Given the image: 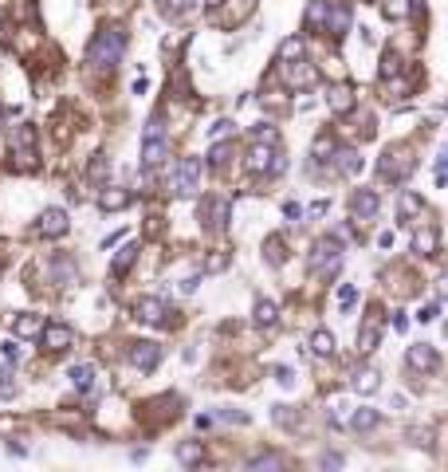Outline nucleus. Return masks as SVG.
Returning <instances> with one entry per match:
<instances>
[{
  "mask_svg": "<svg viewBox=\"0 0 448 472\" xmlns=\"http://www.w3.org/2000/svg\"><path fill=\"white\" fill-rule=\"evenodd\" d=\"M4 378H8V370H4V366H0V382H4Z\"/></svg>",
  "mask_w": 448,
  "mask_h": 472,
  "instance_id": "nucleus-52",
  "label": "nucleus"
},
{
  "mask_svg": "<svg viewBox=\"0 0 448 472\" xmlns=\"http://www.w3.org/2000/svg\"><path fill=\"white\" fill-rule=\"evenodd\" d=\"M229 130H232V122H217V126H212V138H224Z\"/></svg>",
  "mask_w": 448,
  "mask_h": 472,
  "instance_id": "nucleus-46",
  "label": "nucleus"
},
{
  "mask_svg": "<svg viewBox=\"0 0 448 472\" xmlns=\"http://www.w3.org/2000/svg\"><path fill=\"white\" fill-rule=\"evenodd\" d=\"M421 209H425V201H421L417 193H401V221H413Z\"/></svg>",
  "mask_w": 448,
  "mask_h": 472,
  "instance_id": "nucleus-31",
  "label": "nucleus"
},
{
  "mask_svg": "<svg viewBox=\"0 0 448 472\" xmlns=\"http://www.w3.org/2000/svg\"><path fill=\"white\" fill-rule=\"evenodd\" d=\"M193 4H197V0H161V12L173 16V20H181V16H189L193 12Z\"/></svg>",
  "mask_w": 448,
  "mask_h": 472,
  "instance_id": "nucleus-30",
  "label": "nucleus"
},
{
  "mask_svg": "<svg viewBox=\"0 0 448 472\" xmlns=\"http://www.w3.org/2000/svg\"><path fill=\"white\" fill-rule=\"evenodd\" d=\"M134 315H138L142 323H154V327H158V323H165V299H158V295H146V299H138L134 303Z\"/></svg>",
  "mask_w": 448,
  "mask_h": 472,
  "instance_id": "nucleus-10",
  "label": "nucleus"
},
{
  "mask_svg": "<svg viewBox=\"0 0 448 472\" xmlns=\"http://www.w3.org/2000/svg\"><path fill=\"white\" fill-rule=\"evenodd\" d=\"M0 119H4V107H0Z\"/></svg>",
  "mask_w": 448,
  "mask_h": 472,
  "instance_id": "nucleus-53",
  "label": "nucleus"
},
{
  "mask_svg": "<svg viewBox=\"0 0 448 472\" xmlns=\"http://www.w3.org/2000/svg\"><path fill=\"white\" fill-rule=\"evenodd\" d=\"M161 158H165V122L154 114L146 122V134H142V166L154 170V166H161Z\"/></svg>",
  "mask_w": 448,
  "mask_h": 472,
  "instance_id": "nucleus-2",
  "label": "nucleus"
},
{
  "mask_svg": "<svg viewBox=\"0 0 448 472\" xmlns=\"http://www.w3.org/2000/svg\"><path fill=\"white\" fill-rule=\"evenodd\" d=\"M197 283H201V276H189V280H181V292H197Z\"/></svg>",
  "mask_w": 448,
  "mask_h": 472,
  "instance_id": "nucleus-47",
  "label": "nucleus"
},
{
  "mask_svg": "<svg viewBox=\"0 0 448 472\" xmlns=\"http://www.w3.org/2000/svg\"><path fill=\"white\" fill-rule=\"evenodd\" d=\"M40 342H43V351H67L71 342H75V331H71L67 323H43V331H40Z\"/></svg>",
  "mask_w": 448,
  "mask_h": 472,
  "instance_id": "nucleus-6",
  "label": "nucleus"
},
{
  "mask_svg": "<svg viewBox=\"0 0 448 472\" xmlns=\"http://www.w3.org/2000/svg\"><path fill=\"white\" fill-rule=\"evenodd\" d=\"M283 170V158L276 154V142H252L248 150V173H279Z\"/></svg>",
  "mask_w": 448,
  "mask_h": 472,
  "instance_id": "nucleus-4",
  "label": "nucleus"
},
{
  "mask_svg": "<svg viewBox=\"0 0 448 472\" xmlns=\"http://www.w3.org/2000/svg\"><path fill=\"white\" fill-rule=\"evenodd\" d=\"M130 362H134L138 370H154L161 362V346L158 342H134V346H130Z\"/></svg>",
  "mask_w": 448,
  "mask_h": 472,
  "instance_id": "nucleus-11",
  "label": "nucleus"
},
{
  "mask_svg": "<svg viewBox=\"0 0 448 472\" xmlns=\"http://www.w3.org/2000/svg\"><path fill=\"white\" fill-rule=\"evenodd\" d=\"M283 213H287L291 221H299V217H303V205H295V201H287L283 205Z\"/></svg>",
  "mask_w": 448,
  "mask_h": 472,
  "instance_id": "nucleus-44",
  "label": "nucleus"
},
{
  "mask_svg": "<svg viewBox=\"0 0 448 472\" xmlns=\"http://www.w3.org/2000/svg\"><path fill=\"white\" fill-rule=\"evenodd\" d=\"M12 429V417H0V433H8Z\"/></svg>",
  "mask_w": 448,
  "mask_h": 472,
  "instance_id": "nucleus-49",
  "label": "nucleus"
},
{
  "mask_svg": "<svg viewBox=\"0 0 448 472\" xmlns=\"http://www.w3.org/2000/svg\"><path fill=\"white\" fill-rule=\"evenodd\" d=\"M130 205V189H122V185H102L99 189V209L102 213H118Z\"/></svg>",
  "mask_w": 448,
  "mask_h": 472,
  "instance_id": "nucleus-14",
  "label": "nucleus"
},
{
  "mask_svg": "<svg viewBox=\"0 0 448 472\" xmlns=\"http://www.w3.org/2000/svg\"><path fill=\"white\" fill-rule=\"evenodd\" d=\"M334 166H339V173H346V177H354V173L362 170V158H358V150H350V146H334Z\"/></svg>",
  "mask_w": 448,
  "mask_h": 472,
  "instance_id": "nucleus-20",
  "label": "nucleus"
},
{
  "mask_svg": "<svg viewBox=\"0 0 448 472\" xmlns=\"http://www.w3.org/2000/svg\"><path fill=\"white\" fill-rule=\"evenodd\" d=\"M252 468H283V464H287V461H283V457H276V452H259V457H252Z\"/></svg>",
  "mask_w": 448,
  "mask_h": 472,
  "instance_id": "nucleus-35",
  "label": "nucleus"
},
{
  "mask_svg": "<svg viewBox=\"0 0 448 472\" xmlns=\"http://www.w3.org/2000/svg\"><path fill=\"white\" fill-rule=\"evenodd\" d=\"M134 260H138V244H122V248L114 252V260H110V276H122Z\"/></svg>",
  "mask_w": 448,
  "mask_h": 472,
  "instance_id": "nucleus-23",
  "label": "nucleus"
},
{
  "mask_svg": "<svg viewBox=\"0 0 448 472\" xmlns=\"http://www.w3.org/2000/svg\"><path fill=\"white\" fill-rule=\"evenodd\" d=\"M323 16H327V4H323V0H315V4H311V12H307V20H311V24H319Z\"/></svg>",
  "mask_w": 448,
  "mask_h": 472,
  "instance_id": "nucleus-39",
  "label": "nucleus"
},
{
  "mask_svg": "<svg viewBox=\"0 0 448 472\" xmlns=\"http://www.w3.org/2000/svg\"><path fill=\"white\" fill-rule=\"evenodd\" d=\"M271 264H283V241L271 236Z\"/></svg>",
  "mask_w": 448,
  "mask_h": 472,
  "instance_id": "nucleus-41",
  "label": "nucleus"
},
{
  "mask_svg": "<svg viewBox=\"0 0 448 472\" xmlns=\"http://www.w3.org/2000/svg\"><path fill=\"white\" fill-rule=\"evenodd\" d=\"M201 217H209V229H224L229 224V201H209L201 209Z\"/></svg>",
  "mask_w": 448,
  "mask_h": 472,
  "instance_id": "nucleus-24",
  "label": "nucleus"
},
{
  "mask_svg": "<svg viewBox=\"0 0 448 472\" xmlns=\"http://www.w3.org/2000/svg\"><path fill=\"white\" fill-rule=\"evenodd\" d=\"M276 382H279V386H295V374H291V370H283V366H279V370H276Z\"/></svg>",
  "mask_w": 448,
  "mask_h": 472,
  "instance_id": "nucleus-43",
  "label": "nucleus"
},
{
  "mask_svg": "<svg viewBox=\"0 0 448 472\" xmlns=\"http://www.w3.org/2000/svg\"><path fill=\"white\" fill-rule=\"evenodd\" d=\"M440 288H444V295H448V276H444V280H440Z\"/></svg>",
  "mask_w": 448,
  "mask_h": 472,
  "instance_id": "nucleus-51",
  "label": "nucleus"
},
{
  "mask_svg": "<svg viewBox=\"0 0 448 472\" xmlns=\"http://www.w3.org/2000/svg\"><path fill=\"white\" fill-rule=\"evenodd\" d=\"M295 60H303V40H283L279 43V63H295Z\"/></svg>",
  "mask_w": 448,
  "mask_h": 472,
  "instance_id": "nucleus-29",
  "label": "nucleus"
},
{
  "mask_svg": "<svg viewBox=\"0 0 448 472\" xmlns=\"http://www.w3.org/2000/svg\"><path fill=\"white\" fill-rule=\"evenodd\" d=\"M252 319H256V327H276L279 307H276L271 299H256V311H252Z\"/></svg>",
  "mask_w": 448,
  "mask_h": 472,
  "instance_id": "nucleus-26",
  "label": "nucleus"
},
{
  "mask_svg": "<svg viewBox=\"0 0 448 472\" xmlns=\"http://www.w3.org/2000/svg\"><path fill=\"white\" fill-rule=\"evenodd\" d=\"M177 461H181V464H189V468H193V464H201V461H205V445H201V441H185V445H177Z\"/></svg>",
  "mask_w": 448,
  "mask_h": 472,
  "instance_id": "nucleus-28",
  "label": "nucleus"
},
{
  "mask_svg": "<svg viewBox=\"0 0 448 472\" xmlns=\"http://www.w3.org/2000/svg\"><path fill=\"white\" fill-rule=\"evenodd\" d=\"M205 4H209V8H220V4H224V0H205Z\"/></svg>",
  "mask_w": 448,
  "mask_h": 472,
  "instance_id": "nucleus-50",
  "label": "nucleus"
},
{
  "mask_svg": "<svg viewBox=\"0 0 448 472\" xmlns=\"http://www.w3.org/2000/svg\"><path fill=\"white\" fill-rule=\"evenodd\" d=\"M405 437H409V445H417V449H433V429H428V425H413Z\"/></svg>",
  "mask_w": 448,
  "mask_h": 472,
  "instance_id": "nucleus-33",
  "label": "nucleus"
},
{
  "mask_svg": "<svg viewBox=\"0 0 448 472\" xmlns=\"http://www.w3.org/2000/svg\"><path fill=\"white\" fill-rule=\"evenodd\" d=\"M12 161H16V170H36V126H16L12 134Z\"/></svg>",
  "mask_w": 448,
  "mask_h": 472,
  "instance_id": "nucleus-3",
  "label": "nucleus"
},
{
  "mask_svg": "<svg viewBox=\"0 0 448 472\" xmlns=\"http://www.w3.org/2000/svg\"><path fill=\"white\" fill-rule=\"evenodd\" d=\"M323 468H342V457L339 452H323Z\"/></svg>",
  "mask_w": 448,
  "mask_h": 472,
  "instance_id": "nucleus-42",
  "label": "nucleus"
},
{
  "mask_svg": "<svg viewBox=\"0 0 448 472\" xmlns=\"http://www.w3.org/2000/svg\"><path fill=\"white\" fill-rule=\"evenodd\" d=\"M283 75H287L291 87H299V83H303V87H311V83L319 79V71H315V67H303V63H299V67H295V63H283Z\"/></svg>",
  "mask_w": 448,
  "mask_h": 472,
  "instance_id": "nucleus-21",
  "label": "nucleus"
},
{
  "mask_svg": "<svg viewBox=\"0 0 448 472\" xmlns=\"http://www.w3.org/2000/svg\"><path fill=\"white\" fill-rule=\"evenodd\" d=\"M381 12H386V20H405L409 16V0H378Z\"/></svg>",
  "mask_w": 448,
  "mask_h": 472,
  "instance_id": "nucleus-32",
  "label": "nucleus"
},
{
  "mask_svg": "<svg viewBox=\"0 0 448 472\" xmlns=\"http://www.w3.org/2000/svg\"><path fill=\"white\" fill-rule=\"evenodd\" d=\"M444 335H448V323H444Z\"/></svg>",
  "mask_w": 448,
  "mask_h": 472,
  "instance_id": "nucleus-54",
  "label": "nucleus"
},
{
  "mask_svg": "<svg viewBox=\"0 0 448 472\" xmlns=\"http://www.w3.org/2000/svg\"><path fill=\"white\" fill-rule=\"evenodd\" d=\"M378 209H381V201H378V193L374 189H358L354 197H350V217H354V221H374Z\"/></svg>",
  "mask_w": 448,
  "mask_h": 472,
  "instance_id": "nucleus-8",
  "label": "nucleus"
},
{
  "mask_svg": "<svg viewBox=\"0 0 448 472\" xmlns=\"http://www.w3.org/2000/svg\"><path fill=\"white\" fill-rule=\"evenodd\" d=\"M323 28H327L330 36H346L350 32V4H330L327 16H323Z\"/></svg>",
  "mask_w": 448,
  "mask_h": 472,
  "instance_id": "nucleus-12",
  "label": "nucleus"
},
{
  "mask_svg": "<svg viewBox=\"0 0 448 472\" xmlns=\"http://www.w3.org/2000/svg\"><path fill=\"white\" fill-rule=\"evenodd\" d=\"M354 299H358V288H354V283H342V292H339V307L346 311V307H354Z\"/></svg>",
  "mask_w": 448,
  "mask_h": 472,
  "instance_id": "nucleus-36",
  "label": "nucleus"
},
{
  "mask_svg": "<svg viewBox=\"0 0 448 472\" xmlns=\"http://www.w3.org/2000/svg\"><path fill=\"white\" fill-rule=\"evenodd\" d=\"M327 209H330V201H315V205H311V213H315V217H323Z\"/></svg>",
  "mask_w": 448,
  "mask_h": 472,
  "instance_id": "nucleus-48",
  "label": "nucleus"
},
{
  "mask_svg": "<svg viewBox=\"0 0 448 472\" xmlns=\"http://www.w3.org/2000/svg\"><path fill=\"white\" fill-rule=\"evenodd\" d=\"M398 71H401V55L398 51H386V55H381V79H393Z\"/></svg>",
  "mask_w": 448,
  "mask_h": 472,
  "instance_id": "nucleus-34",
  "label": "nucleus"
},
{
  "mask_svg": "<svg viewBox=\"0 0 448 472\" xmlns=\"http://www.w3.org/2000/svg\"><path fill=\"white\" fill-rule=\"evenodd\" d=\"M334 346H339V342H334V335H330V331H315V335H311V354H315V358H334Z\"/></svg>",
  "mask_w": 448,
  "mask_h": 472,
  "instance_id": "nucleus-22",
  "label": "nucleus"
},
{
  "mask_svg": "<svg viewBox=\"0 0 448 472\" xmlns=\"http://www.w3.org/2000/svg\"><path fill=\"white\" fill-rule=\"evenodd\" d=\"M71 386L79 393H87L90 386H95V366L90 362H83V366H71Z\"/></svg>",
  "mask_w": 448,
  "mask_h": 472,
  "instance_id": "nucleus-27",
  "label": "nucleus"
},
{
  "mask_svg": "<svg viewBox=\"0 0 448 472\" xmlns=\"http://www.w3.org/2000/svg\"><path fill=\"white\" fill-rule=\"evenodd\" d=\"M409 366L413 370H440V354L433 351V346H409Z\"/></svg>",
  "mask_w": 448,
  "mask_h": 472,
  "instance_id": "nucleus-16",
  "label": "nucleus"
},
{
  "mask_svg": "<svg viewBox=\"0 0 448 472\" xmlns=\"http://www.w3.org/2000/svg\"><path fill=\"white\" fill-rule=\"evenodd\" d=\"M201 185V158H181L177 170H173V193L181 197H193Z\"/></svg>",
  "mask_w": 448,
  "mask_h": 472,
  "instance_id": "nucleus-5",
  "label": "nucleus"
},
{
  "mask_svg": "<svg viewBox=\"0 0 448 472\" xmlns=\"http://www.w3.org/2000/svg\"><path fill=\"white\" fill-rule=\"evenodd\" d=\"M43 315H16L12 319V331L20 335V339H40V331H43Z\"/></svg>",
  "mask_w": 448,
  "mask_h": 472,
  "instance_id": "nucleus-18",
  "label": "nucleus"
},
{
  "mask_svg": "<svg viewBox=\"0 0 448 472\" xmlns=\"http://www.w3.org/2000/svg\"><path fill=\"white\" fill-rule=\"evenodd\" d=\"M378 422H381V413L378 410H369V405H362V410H354V417H350V425L358 433H369V429H378Z\"/></svg>",
  "mask_w": 448,
  "mask_h": 472,
  "instance_id": "nucleus-25",
  "label": "nucleus"
},
{
  "mask_svg": "<svg viewBox=\"0 0 448 472\" xmlns=\"http://www.w3.org/2000/svg\"><path fill=\"white\" fill-rule=\"evenodd\" d=\"M437 315H440V307H437V303H421L417 319H421V323H433V319H437Z\"/></svg>",
  "mask_w": 448,
  "mask_h": 472,
  "instance_id": "nucleus-37",
  "label": "nucleus"
},
{
  "mask_svg": "<svg viewBox=\"0 0 448 472\" xmlns=\"http://www.w3.org/2000/svg\"><path fill=\"white\" fill-rule=\"evenodd\" d=\"M339 268V241L334 236H327V241L315 244V252H311V271H334Z\"/></svg>",
  "mask_w": 448,
  "mask_h": 472,
  "instance_id": "nucleus-7",
  "label": "nucleus"
},
{
  "mask_svg": "<svg viewBox=\"0 0 448 472\" xmlns=\"http://www.w3.org/2000/svg\"><path fill=\"white\" fill-rule=\"evenodd\" d=\"M437 248H440L437 229H417L413 232V252H417V256H437Z\"/></svg>",
  "mask_w": 448,
  "mask_h": 472,
  "instance_id": "nucleus-19",
  "label": "nucleus"
},
{
  "mask_svg": "<svg viewBox=\"0 0 448 472\" xmlns=\"http://www.w3.org/2000/svg\"><path fill=\"white\" fill-rule=\"evenodd\" d=\"M252 138H259V142H279V134L271 130V126H256V130H252Z\"/></svg>",
  "mask_w": 448,
  "mask_h": 472,
  "instance_id": "nucleus-40",
  "label": "nucleus"
},
{
  "mask_svg": "<svg viewBox=\"0 0 448 472\" xmlns=\"http://www.w3.org/2000/svg\"><path fill=\"white\" fill-rule=\"evenodd\" d=\"M381 342V319H366V327L358 331V354H374Z\"/></svg>",
  "mask_w": 448,
  "mask_h": 472,
  "instance_id": "nucleus-17",
  "label": "nucleus"
},
{
  "mask_svg": "<svg viewBox=\"0 0 448 472\" xmlns=\"http://www.w3.org/2000/svg\"><path fill=\"white\" fill-rule=\"evenodd\" d=\"M209 161H212V166H224V161H229V146H220V142H217L212 154H209Z\"/></svg>",
  "mask_w": 448,
  "mask_h": 472,
  "instance_id": "nucleus-38",
  "label": "nucleus"
},
{
  "mask_svg": "<svg viewBox=\"0 0 448 472\" xmlns=\"http://www.w3.org/2000/svg\"><path fill=\"white\" fill-rule=\"evenodd\" d=\"M122 51H126V32L122 28H102L87 48V63L95 71H114V63L122 60Z\"/></svg>",
  "mask_w": 448,
  "mask_h": 472,
  "instance_id": "nucleus-1",
  "label": "nucleus"
},
{
  "mask_svg": "<svg viewBox=\"0 0 448 472\" xmlns=\"http://www.w3.org/2000/svg\"><path fill=\"white\" fill-rule=\"evenodd\" d=\"M378 386H381V374L374 370V366H362V370H354V378H350V390L362 393V398L378 393Z\"/></svg>",
  "mask_w": 448,
  "mask_h": 472,
  "instance_id": "nucleus-15",
  "label": "nucleus"
},
{
  "mask_svg": "<svg viewBox=\"0 0 448 472\" xmlns=\"http://www.w3.org/2000/svg\"><path fill=\"white\" fill-rule=\"evenodd\" d=\"M354 87L350 83H334V87L327 90V107H330V114H350L354 111Z\"/></svg>",
  "mask_w": 448,
  "mask_h": 472,
  "instance_id": "nucleus-9",
  "label": "nucleus"
},
{
  "mask_svg": "<svg viewBox=\"0 0 448 472\" xmlns=\"http://www.w3.org/2000/svg\"><path fill=\"white\" fill-rule=\"evenodd\" d=\"M4 358L16 362V358H20V346H16V342H4Z\"/></svg>",
  "mask_w": 448,
  "mask_h": 472,
  "instance_id": "nucleus-45",
  "label": "nucleus"
},
{
  "mask_svg": "<svg viewBox=\"0 0 448 472\" xmlns=\"http://www.w3.org/2000/svg\"><path fill=\"white\" fill-rule=\"evenodd\" d=\"M67 229H71V221H67V213H63V209H48L40 217V224H36L40 236H63Z\"/></svg>",
  "mask_w": 448,
  "mask_h": 472,
  "instance_id": "nucleus-13",
  "label": "nucleus"
}]
</instances>
